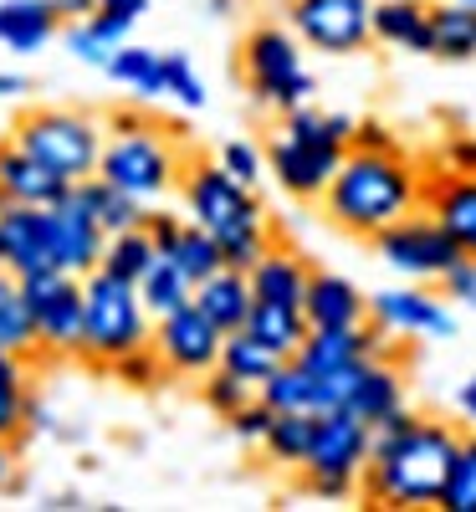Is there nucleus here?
<instances>
[{
  "label": "nucleus",
  "mask_w": 476,
  "mask_h": 512,
  "mask_svg": "<svg viewBox=\"0 0 476 512\" xmlns=\"http://www.w3.org/2000/svg\"><path fill=\"white\" fill-rule=\"evenodd\" d=\"M139 292H144V308L154 313V318H164V313H175V308H185V303H195V282L169 262V256H159V262L149 267V277L139 282Z\"/></svg>",
  "instance_id": "72a5a7b5"
},
{
  "label": "nucleus",
  "mask_w": 476,
  "mask_h": 512,
  "mask_svg": "<svg viewBox=\"0 0 476 512\" xmlns=\"http://www.w3.org/2000/svg\"><path fill=\"white\" fill-rule=\"evenodd\" d=\"M21 287L41 338V359H82V344H88V287H82V277L52 267L21 277Z\"/></svg>",
  "instance_id": "9d476101"
},
{
  "label": "nucleus",
  "mask_w": 476,
  "mask_h": 512,
  "mask_svg": "<svg viewBox=\"0 0 476 512\" xmlns=\"http://www.w3.org/2000/svg\"><path fill=\"white\" fill-rule=\"evenodd\" d=\"M62 6L57 0H0V47L31 57L41 52L52 36H62Z\"/></svg>",
  "instance_id": "6ab92c4d"
},
{
  "label": "nucleus",
  "mask_w": 476,
  "mask_h": 512,
  "mask_svg": "<svg viewBox=\"0 0 476 512\" xmlns=\"http://www.w3.org/2000/svg\"><path fill=\"white\" fill-rule=\"evenodd\" d=\"M41 507H52V512H72V507H82V497H72V492H62V497H47Z\"/></svg>",
  "instance_id": "4d7b16f0"
},
{
  "label": "nucleus",
  "mask_w": 476,
  "mask_h": 512,
  "mask_svg": "<svg viewBox=\"0 0 476 512\" xmlns=\"http://www.w3.org/2000/svg\"><path fill=\"white\" fill-rule=\"evenodd\" d=\"M461 431L446 420L415 415L410 405L400 415H389L374 431V451L364 461L359 497L369 507L389 512H420V507H441L451 461H456Z\"/></svg>",
  "instance_id": "f257e3e1"
},
{
  "label": "nucleus",
  "mask_w": 476,
  "mask_h": 512,
  "mask_svg": "<svg viewBox=\"0 0 476 512\" xmlns=\"http://www.w3.org/2000/svg\"><path fill=\"white\" fill-rule=\"evenodd\" d=\"M134 11H113V6H98L93 16H88V26L108 41V47H123V41H128V31H134Z\"/></svg>",
  "instance_id": "49530a36"
},
{
  "label": "nucleus",
  "mask_w": 476,
  "mask_h": 512,
  "mask_svg": "<svg viewBox=\"0 0 476 512\" xmlns=\"http://www.w3.org/2000/svg\"><path fill=\"white\" fill-rule=\"evenodd\" d=\"M72 195L93 210V216L103 221V231L113 236V231H134V226H144V216H149V205L139 200V195H128V190H118L113 180H103V175H88V180H77L72 185Z\"/></svg>",
  "instance_id": "a878e982"
},
{
  "label": "nucleus",
  "mask_w": 476,
  "mask_h": 512,
  "mask_svg": "<svg viewBox=\"0 0 476 512\" xmlns=\"http://www.w3.org/2000/svg\"><path fill=\"white\" fill-rule=\"evenodd\" d=\"M456 410H461V420L476 431V374H471V379H461V390H456Z\"/></svg>",
  "instance_id": "8fccbe9b"
},
{
  "label": "nucleus",
  "mask_w": 476,
  "mask_h": 512,
  "mask_svg": "<svg viewBox=\"0 0 476 512\" xmlns=\"http://www.w3.org/2000/svg\"><path fill=\"white\" fill-rule=\"evenodd\" d=\"M200 395H205V410H215L221 420H231L241 405H251V400H256V384H251V379H241V374H231L226 364H215V369L200 379Z\"/></svg>",
  "instance_id": "e433bc0d"
},
{
  "label": "nucleus",
  "mask_w": 476,
  "mask_h": 512,
  "mask_svg": "<svg viewBox=\"0 0 476 512\" xmlns=\"http://www.w3.org/2000/svg\"><path fill=\"white\" fill-rule=\"evenodd\" d=\"M354 118L349 113H318V108H292L282 113V128L267 144V175L292 200H323L343 154L354 144Z\"/></svg>",
  "instance_id": "20e7f679"
},
{
  "label": "nucleus",
  "mask_w": 476,
  "mask_h": 512,
  "mask_svg": "<svg viewBox=\"0 0 476 512\" xmlns=\"http://www.w3.org/2000/svg\"><path fill=\"white\" fill-rule=\"evenodd\" d=\"M57 6H62L67 21H88V16L98 11V0H57Z\"/></svg>",
  "instance_id": "603ef678"
},
{
  "label": "nucleus",
  "mask_w": 476,
  "mask_h": 512,
  "mask_svg": "<svg viewBox=\"0 0 476 512\" xmlns=\"http://www.w3.org/2000/svg\"><path fill=\"white\" fill-rule=\"evenodd\" d=\"M31 359H16L0 349V441H21L26 436V405H31Z\"/></svg>",
  "instance_id": "c756f323"
},
{
  "label": "nucleus",
  "mask_w": 476,
  "mask_h": 512,
  "mask_svg": "<svg viewBox=\"0 0 476 512\" xmlns=\"http://www.w3.org/2000/svg\"><path fill=\"white\" fill-rule=\"evenodd\" d=\"M169 262H175V267L200 287L205 277H215V272L226 267V251H221V241H215L210 231H200V226L190 221V226H185V236H180V246L169 251Z\"/></svg>",
  "instance_id": "f704fd0d"
},
{
  "label": "nucleus",
  "mask_w": 476,
  "mask_h": 512,
  "mask_svg": "<svg viewBox=\"0 0 476 512\" xmlns=\"http://www.w3.org/2000/svg\"><path fill=\"white\" fill-rule=\"evenodd\" d=\"M241 72L251 98L272 108V113H292L313 98V72L302 67V41L292 26H251L241 41Z\"/></svg>",
  "instance_id": "1a4fd4ad"
},
{
  "label": "nucleus",
  "mask_w": 476,
  "mask_h": 512,
  "mask_svg": "<svg viewBox=\"0 0 476 512\" xmlns=\"http://www.w3.org/2000/svg\"><path fill=\"white\" fill-rule=\"evenodd\" d=\"M430 26H436V57H446V62L476 57V6H466V0H436L430 6Z\"/></svg>",
  "instance_id": "c85d7f7f"
},
{
  "label": "nucleus",
  "mask_w": 476,
  "mask_h": 512,
  "mask_svg": "<svg viewBox=\"0 0 476 512\" xmlns=\"http://www.w3.org/2000/svg\"><path fill=\"white\" fill-rule=\"evenodd\" d=\"M82 287H88V344H82V359L93 369L108 374L113 359L154 344V313L144 308L139 282H123L98 267L82 277Z\"/></svg>",
  "instance_id": "423d86ee"
},
{
  "label": "nucleus",
  "mask_w": 476,
  "mask_h": 512,
  "mask_svg": "<svg viewBox=\"0 0 476 512\" xmlns=\"http://www.w3.org/2000/svg\"><path fill=\"white\" fill-rule=\"evenodd\" d=\"M374 41L410 57H436V26L425 0H374Z\"/></svg>",
  "instance_id": "aec40b11"
},
{
  "label": "nucleus",
  "mask_w": 476,
  "mask_h": 512,
  "mask_svg": "<svg viewBox=\"0 0 476 512\" xmlns=\"http://www.w3.org/2000/svg\"><path fill=\"white\" fill-rule=\"evenodd\" d=\"M180 205L200 231H210L215 241H221L226 267L251 272L267 256L272 226H267L262 200H256V185H241L226 164L190 159L185 175H180Z\"/></svg>",
  "instance_id": "7ed1b4c3"
},
{
  "label": "nucleus",
  "mask_w": 476,
  "mask_h": 512,
  "mask_svg": "<svg viewBox=\"0 0 476 512\" xmlns=\"http://www.w3.org/2000/svg\"><path fill=\"white\" fill-rule=\"evenodd\" d=\"M0 231H6V272L36 277V272L62 267L57 210L52 205H6L0 210Z\"/></svg>",
  "instance_id": "2eb2a0df"
},
{
  "label": "nucleus",
  "mask_w": 476,
  "mask_h": 512,
  "mask_svg": "<svg viewBox=\"0 0 476 512\" xmlns=\"http://www.w3.org/2000/svg\"><path fill=\"white\" fill-rule=\"evenodd\" d=\"M349 149H364V154H395L400 149V139L389 134V128L379 123V118H364L359 128H354V144Z\"/></svg>",
  "instance_id": "09e8293b"
},
{
  "label": "nucleus",
  "mask_w": 476,
  "mask_h": 512,
  "mask_svg": "<svg viewBox=\"0 0 476 512\" xmlns=\"http://www.w3.org/2000/svg\"><path fill=\"white\" fill-rule=\"evenodd\" d=\"M205 11H210V16H231L236 0H205Z\"/></svg>",
  "instance_id": "13d9d810"
},
{
  "label": "nucleus",
  "mask_w": 476,
  "mask_h": 512,
  "mask_svg": "<svg viewBox=\"0 0 476 512\" xmlns=\"http://www.w3.org/2000/svg\"><path fill=\"white\" fill-rule=\"evenodd\" d=\"M441 512H476V431L461 436V446H456L451 477L441 492Z\"/></svg>",
  "instance_id": "4c0bfd02"
},
{
  "label": "nucleus",
  "mask_w": 476,
  "mask_h": 512,
  "mask_svg": "<svg viewBox=\"0 0 476 512\" xmlns=\"http://www.w3.org/2000/svg\"><path fill=\"white\" fill-rule=\"evenodd\" d=\"M0 272H6V231H0Z\"/></svg>",
  "instance_id": "bf43d9fd"
},
{
  "label": "nucleus",
  "mask_w": 476,
  "mask_h": 512,
  "mask_svg": "<svg viewBox=\"0 0 476 512\" xmlns=\"http://www.w3.org/2000/svg\"><path fill=\"white\" fill-rule=\"evenodd\" d=\"M221 164L231 169L241 185H256V180L267 175V154L256 149V144H246V139H231V144L221 149Z\"/></svg>",
  "instance_id": "37998d69"
},
{
  "label": "nucleus",
  "mask_w": 476,
  "mask_h": 512,
  "mask_svg": "<svg viewBox=\"0 0 476 512\" xmlns=\"http://www.w3.org/2000/svg\"><path fill=\"white\" fill-rule=\"evenodd\" d=\"M139 123H149L139 108H113L108 113V134H123V128H139Z\"/></svg>",
  "instance_id": "3c124183"
},
{
  "label": "nucleus",
  "mask_w": 476,
  "mask_h": 512,
  "mask_svg": "<svg viewBox=\"0 0 476 512\" xmlns=\"http://www.w3.org/2000/svg\"><path fill=\"white\" fill-rule=\"evenodd\" d=\"M11 441H0V487H11Z\"/></svg>",
  "instance_id": "6e6d98bb"
},
{
  "label": "nucleus",
  "mask_w": 476,
  "mask_h": 512,
  "mask_svg": "<svg viewBox=\"0 0 476 512\" xmlns=\"http://www.w3.org/2000/svg\"><path fill=\"white\" fill-rule=\"evenodd\" d=\"M313 328H359L369 323V297L338 272H318L313 267V282H308V303H302Z\"/></svg>",
  "instance_id": "4be33fe9"
},
{
  "label": "nucleus",
  "mask_w": 476,
  "mask_h": 512,
  "mask_svg": "<svg viewBox=\"0 0 476 512\" xmlns=\"http://www.w3.org/2000/svg\"><path fill=\"white\" fill-rule=\"evenodd\" d=\"M272 420H277V410L262 400V395H256L251 405H241L226 425H231V436L241 441V446H262L267 441V431H272Z\"/></svg>",
  "instance_id": "a19ab883"
},
{
  "label": "nucleus",
  "mask_w": 476,
  "mask_h": 512,
  "mask_svg": "<svg viewBox=\"0 0 476 512\" xmlns=\"http://www.w3.org/2000/svg\"><path fill=\"white\" fill-rule=\"evenodd\" d=\"M159 72H164V93L175 98L180 108H205V82H200V72L190 67V57L185 52H164L159 57Z\"/></svg>",
  "instance_id": "58836bf2"
},
{
  "label": "nucleus",
  "mask_w": 476,
  "mask_h": 512,
  "mask_svg": "<svg viewBox=\"0 0 476 512\" xmlns=\"http://www.w3.org/2000/svg\"><path fill=\"white\" fill-rule=\"evenodd\" d=\"M11 144H21L31 159H41L47 169H57L62 180H88L98 175L103 164V144H108V128L93 113H77V108H31L11 123Z\"/></svg>",
  "instance_id": "39448f33"
},
{
  "label": "nucleus",
  "mask_w": 476,
  "mask_h": 512,
  "mask_svg": "<svg viewBox=\"0 0 476 512\" xmlns=\"http://www.w3.org/2000/svg\"><path fill=\"white\" fill-rule=\"evenodd\" d=\"M251 292H256V303H287V308H302L308 303V282H313V267L302 262V256L292 246H267V256L256 262L251 272Z\"/></svg>",
  "instance_id": "412c9836"
},
{
  "label": "nucleus",
  "mask_w": 476,
  "mask_h": 512,
  "mask_svg": "<svg viewBox=\"0 0 476 512\" xmlns=\"http://www.w3.org/2000/svg\"><path fill=\"white\" fill-rule=\"evenodd\" d=\"M313 436H318V410H277L262 451H267L272 466H282V472H302L308 451H313Z\"/></svg>",
  "instance_id": "bb28decb"
},
{
  "label": "nucleus",
  "mask_w": 476,
  "mask_h": 512,
  "mask_svg": "<svg viewBox=\"0 0 476 512\" xmlns=\"http://www.w3.org/2000/svg\"><path fill=\"white\" fill-rule=\"evenodd\" d=\"M57 210V246H62V267L67 272H77V277H88V272H98L103 267V246H108V231H103V221L93 216L88 205H82L77 195H67L62 205H52Z\"/></svg>",
  "instance_id": "a211bd4d"
},
{
  "label": "nucleus",
  "mask_w": 476,
  "mask_h": 512,
  "mask_svg": "<svg viewBox=\"0 0 476 512\" xmlns=\"http://www.w3.org/2000/svg\"><path fill=\"white\" fill-rule=\"evenodd\" d=\"M108 374H113L118 384H128V390H154L159 379H169V364H164V354H159L154 344H144V349H134V354L113 359Z\"/></svg>",
  "instance_id": "ea45409f"
},
{
  "label": "nucleus",
  "mask_w": 476,
  "mask_h": 512,
  "mask_svg": "<svg viewBox=\"0 0 476 512\" xmlns=\"http://www.w3.org/2000/svg\"><path fill=\"white\" fill-rule=\"evenodd\" d=\"M98 6H113V11H134V16H144V11H149V0H98Z\"/></svg>",
  "instance_id": "5fc2aeb1"
},
{
  "label": "nucleus",
  "mask_w": 476,
  "mask_h": 512,
  "mask_svg": "<svg viewBox=\"0 0 476 512\" xmlns=\"http://www.w3.org/2000/svg\"><path fill=\"white\" fill-rule=\"evenodd\" d=\"M466 6H476V0H466Z\"/></svg>",
  "instance_id": "052dcab7"
},
{
  "label": "nucleus",
  "mask_w": 476,
  "mask_h": 512,
  "mask_svg": "<svg viewBox=\"0 0 476 512\" xmlns=\"http://www.w3.org/2000/svg\"><path fill=\"white\" fill-rule=\"evenodd\" d=\"M441 169L476 175V134H451V139L441 144Z\"/></svg>",
  "instance_id": "de8ad7c7"
},
{
  "label": "nucleus",
  "mask_w": 476,
  "mask_h": 512,
  "mask_svg": "<svg viewBox=\"0 0 476 512\" xmlns=\"http://www.w3.org/2000/svg\"><path fill=\"white\" fill-rule=\"evenodd\" d=\"M0 349L16 354V359H41V338L31 323V303H26V287L16 272H0Z\"/></svg>",
  "instance_id": "393cba45"
},
{
  "label": "nucleus",
  "mask_w": 476,
  "mask_h": 512,
  "mask_svg": "<svg viewBox=\"0 0 476 512\" xmlns=\"http://www.w3.org/2000/svg\"><path fill=\"white\" fill-rule=\"evenodd\" d=\"M154 349L164 354L169 374H180V379H205L215 364H221L226 333L200 313V303H185V308H175V313L154 318Z\"/></svg>",
  "instance_id": "ddd939ff"
},
{
  "label": "nucleus",
  "mask_w": 476,
  "mask_h": 512,
  "mask_svg": "<svg viewBox=\"0 0 476 512\" xmlns=\"http://www.w3.org/2000/svg\"><path fill=\"white\" fill-rule=\"evenodd\" d=\"M374 251H379V262L389 272H400L405 282H441L466 256V246L436 216H430V210H415V216H405L389 231H379Z\"/></svg>",
  "instance_id": "9b49d317"
},
{
  "label": "nucleus",
  "mask_w": 476,
  "mask_h": 512,
  "mask_svg": "<svg viewBox=\"0 0 476 512\" xmlns=\"http://www.w3.org/2000/svg\"><path fill=\"white\" fill-rule=\"evenodd\" d=\"M425 210L466 246V256H476V175H456V169L425 175Z\"/></svg>",
  "instance_id": "f3484780"
},
{
  "label": "nucleus",
  "mask_w": 476,
  "mask_h": 512,
  "mask_svg": "<svg viewBox=\"0 0 476 512\" xmlns=\"http://www.w3.org/2000/svg\"><path fill=\"white\" fill-rule=\"evenodd\" d=\"M349 410L359 420H369L374 431L405 410V374H400V359H364V374H359V390L349 400Z\"/></svg>",
  "instance_id": "b1692460"
},
{
  "label": "nucleus",
  "mask_w": 476,
  "mask_h": 512,
  "mask_svg": "<svg viewBox=\"0 0 476 512\" xmlns=\"http://www.w3.org/2000/svg\"><path fill=\"white\" fill-rule=\"evenodd\" d=\"M113 82H123V88H134L139 98H159L164 93V72H159V52L139 47V41H123V47H113L108 67H103Z\"/></svg>",
  "instance_id": "473e14b6"
},
{
  "label": "nucleus",
  "mask_w": 476,
  "mask_h": 512,
  "mask_svg": "<svg viewBox=\"0 0 476 512\" xmlns=\"http://www.w3.org/2000/svg\"><path fill=\"white\" fill-rule=\"evenodd\" d=\"M446 292V303H461V308H476V256H461V262L436 282Z\"/></svg>",
  "instance_id": "c03bdc74"
},
{
  "label": "nucleus",
  "mask_w": 476,
  "mask_h": 512,
  "mask_svg": "<svg viewBox=\"0 0 476 512\" xmlns=\"http://www.w3.org/2000/svg\"><path fill=\"white\" fill-rule=\"evenodd\" d=\"M256 395H262L272 410H318V374L302 369L297 359H282L272 379L256 384Z\"/></svg>",
  "instance_id": "7c9ffc66"
},
{
  "label": "nucleus",
  "mask_w": 476,
  "mask_h": 512,
  "mask_svg": "<svg viewBox=\"0 0 476 512\" xmlns=\"http://www.w3.org/2000/svg\"><path fill=\"white\" fill-rule=\"evenodd\" d=\"M246 333H256L272 354L297 359V349L308 344L313 323H308V313H302V308H287V303H256L251 318H246Z\"/></svg>",
  "instance_id": "cd10ccee"
},
{
  "label": "nucleus",
  "mask_w": 476,
  "mask_h": 512,
  "mask_svg": "<svg viewBox=\"0 0 476 512\" xmlns=\"http://www.w3.org/2000/svg\"><path fill=\"white\" fill-rule=\"evenodd\" d=\"M221 364L231 369V374H241V379H251V384H262V379H272L277 374V364H282V354H272L256 333H226V349H221Z\"/></svg>",
  "instance_id": "c9c22d12"
},
{
  "label": "nucleus",
  "mask_w": 476,
  "mask_h": 512,
  "mask_svg": "<svg viewBox=\"0 0 476 512\" xmlns=\"http://www.w3.org/2000/svg\"><path fill=\"white\" fill-rule=\"evenodd\" d=\"M98 175L113 180V185L128 190V195H139L144 205H154V200H164L169 190H180L185 159H180L175 134H169V128L139 123V128H123V134H108Z\"/></svg>",
  "instance_id": "6e6552de"
},
{
  "label": "nucleus",
  "mask_w": 476,
  "mask_h": 512,
  "mask_svg": "<svg viewBox=\"0 0 476 512\" xmlns=\"http://www.w3.org/2000/svg\"><path fill=\"white\" fill-rule=\"evenodd\" d=\"M0 195H6V205H62L72 195V180H62L57 169L6 139L0 144Z\"/></svg>",
  "instance_id": "dca6fc26"
},
{
  "label": "nucleus",
  "mask_w": 476,
  "mask_h": 512,
  "mask_svg": "<svg viewBox=\"0 0 476 512\" xmlns=\"http://www.w3.org/2000/svg\"><path fill=\"white\" fill-rule=\"evenodd\" d=\"M195 303H200V313L221 328V333H241L246 318H251V308H256V292H251V277H246V272L221 267L215 277H205V282L195 287Z\"/></svg>",
  "instance_id": "5701e85b"
},
{
  "label": "nucleus",
  "mask_w": 476,
  "mask_h": 512,
  "mask_svg": "<svg viewBox=\"0 0 476 512\" xmlns=\"http://www.w3.org/2000/svg\"><path fill=\"white\" fill-rule=\"evenodd\" d=\"M287 26L323 57H354L374 41V0H287Z\"/></svg>",
  "instance_id": "f8f14e48"
},
{
  "label": "nucleus",
  "mask_w": 476,
  "mask_h": 512,
  "mask_svg": "<svg viewBox=\"0 0 476 512\" xmlns=\"http://www.w3.org/2000/svg\"><path fill=\"white\" fill-rule=\"evenodd\" d=\"M318 205H323V216L338 231H349L359 241H374L395 221L425 210V175L400 149L395 154L349 149L343 164H338V175H333V185H328V195Z\"/></svg>",
  "instance_id": "f03ea898"
},
{
  "label": "nucleus",
  "mask_w": 476,
  "mask_h": 512,
  "mask_svg": "<svg viewBox=\"0 0 476 512\" xmlns=\"http://www.w3.org/2000/svg\"><path fill=\"white\" fill-rule=\"evenodd\" d=\"M374 451V425L359 420L354 410H318V436L302 466V492H313L323 502H349L359 497L364 461Z\"/></svg>",
  "instance_id": "0eeeda50"
},
{
  "label": "nucleus",
  "mask_w": 476,
  "mask_h": 512,
  "mask_svg": "<svg viewBox=\"0 0 476 512\" xmlns=\"http://www.w3.org/2000/svg\"><path fill=\"white\" fill-rule=\"evenodd\" d=\"M154 262H159V246L149 241L144 226H134V231H113L108 246H103V272H113V277H123V282H144Z\"/></svg>",
  "instance_id": "2f4dec72"
},
{
  "label": "nucleus",
  "mask_w": 476,
  "mask_h": 512,
  "mask_svg": "<svg viewBox=\"0 0 476 512\" xmlns=\"http://www.w3.org/2000/svg\"><path fill=\"white\" fill-rule=\"evenodd\" d=\"M62 41H67V52L77 57V62H88V67H108V57H113V47L88 26V21H72V26H62Z\"/></svg>",
  "instance_id": "79ce46f5"
},
{
  "label": "nucleus",
  "mask_w": 476,
  "mask_h": 512,
  "mask_svg": "<svg viewBox=\"0 0 476 512\" xmlns=\"http://www.w3.org/2000/svg\"><path fill=\"white\" fill-rule=\"evenodd\" d=\"M369 318L379 328H389L395 338H451L456 333V313L446 303V292L430 282H410V287H384L369 297Z\"/></svg>",
  "instance_id": "4468645a"
},
{
  "label": "nucleus",
  "mask_w": 476,
  "mask_h": 512,
  "mask_svg": "<svg viewBox=\"0 0 476 512\" xmlns=\"http://www.w3.org/2000/svg\"><path fill=\"white\" fill-rule=\"evenodd\" d=\"M185 226H190V216H175V210H149V216H144V231H149V241L159 246V256H169V251L180 246Z\"/></svg>",
  "instance_id": "a18cd8bd"
},
{
  "label": "nucleus",
  "mask_w": 476,
  "mask_h": 512,
  "mask_svg": "<svg viewBox=\"0 0 476 512\" xmlns=\"http://www.w3.org/2000/svg\"><path fill=\"white\" fill-rule=\"evenodd\" d=\"M31 82L21 77V72H0V98H16V93H26Z\"/></svg>",
  "instance_id": "864d4df0"
}]
</instances>
